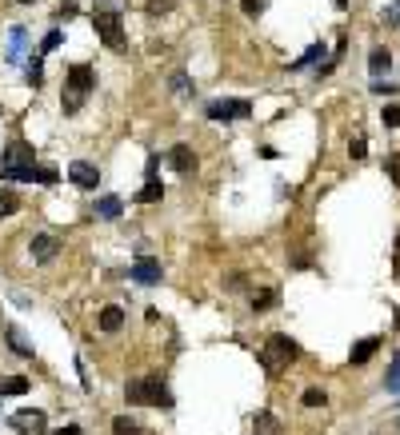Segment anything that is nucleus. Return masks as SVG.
Here are the masks:
<instances>
[{"label":"nucleus","instance_id":"f257e3e1","mask_svg":"<svg viewBox=\"0 0 400 435\" xmlns=\"http://www.w3.org/2000/svg\"><path fill=\"white\" fill-rule=\"evenodd\" d=\"M296 356H301V347L292 344L288 336H281V332H277V336H268V340H264V347L257 351L260 367H264L268 375H284V371H288V364H292Z\"/></svg>","mask_w":400,"mask_h":435},{"label":"nucleus","instance_id":"f03ea898","mask_svg":"<svg viewBox=\"0 0 400 435\" xmlns=\"http://www.w3.org/2000/svg\"><path fill=\"white\" fill-rule=\"evenodd\" d=\"M93 84H96L93 64H72L69 80H64V96H60L64 112H80V108H84V100H89V92H93Z\"/></svg>","mask_w":400,"mask_h":435},{"label":"nucleus","instance_id":"7ed1b4c3","mask_svg":"<svg viewBox=\"0 0 400 435\" xmlns=\"http://www.w3.org/2000/svg\"><path fill=\"white\" fill-rule=\"evenodd\" d=\"M128 403H148V408H172V391L165 388V380L161 375H141V380H132L128 388Z\"/></svg>","mask_w":400,"mask_h":435},{"label":"nucleus","instance_id":"20e7f679","mask_svg":"<svg viewBox=\"0 0 400 435\" xmlns=\"http://www.w3.org/2000/svg\"><path fill=\"white\" fill-rule=\"evenodd\" d=\"M93 24H96V36L104 40L108 48H124L128 40H124V24H120V16L117 12H93Z\"/></svg>","mask_w":400,"mask_h":435},{"label":"nucleus","instance_id":"39448f33","mask_svg":"<svg viewBox=\"0 0 400 435\" xmlns=\"http://www.w3.org/2000/svg\"><path fill=\"white\" fill-rule=\"evenodd\" d=\"M209 116L212 120H244V116H252V104L248 100H212Z\"/></svg>","mask_w":400,"mask_h":435},{"label":"nucleus","instance_id":"423d86ee","mask_svg":"<svg viewBox=\"0 0 400 435\" xmlns=\"http://www.w3.org/2000/svg\"><path fill=\"white\" fill-rule=\"evenodd\" d=\"M12 427H16L21 435H45L48 419H45V412H36V408H24V412L12 415Z\"/></svg>","mask_w":400,"mask_h":435},{"label":"nucleus","instance_id":"0eeeda50","mask_svg":"<svg viewBox=\"0 0 400 435\" xmlns=\"http://www.w3.org/2000/svg\"><path fill=\"white\" fill-rule=\"evenodd\" d=\"M128 275H132L137 284H161V260H152V256H141V260L128 268Z\"/></svg>","mask_w":400,"mask_h":435},{"label":"nucleus","instance_id":"6e6552de","mask_svg":"<svg viewBox=\"0 0 400 435\" xmlns=\"http://www.w3.org/2000/svg\"><path fill=\"white\" fill-rule=\"evenodd\" d=\"M24 52H28V32L16 24V28H8V52H4V60L8 64H21Z\"/></svg>","mask_w":400,"mask_h":435},{"label":"nucleus","instance_id":"1a4fd4ad","mask_svg":"<svg viewBox=\"0 0 400 435\" xmlns=\"http://www.w3.org/2000/svg\"><path fill=\"white\" fill-rule=\"evenodd\" d=\"M69 180L76 184V188H96V184H100V172H96V164L76 160V164L69 168Z\"/></svg>","mask_w":400,"mask_h":435},{"label":"nucleus","instance_id":"9d476101","mask_svg":"<svg viewBox=\"0 0 400 435\" xmlns=\"http://www.w3.org/2000/svg\"><path fill=\"white\" fill-rule=\"evenodd\" d=\"M168 164H172L180 176H192V172H196V152H192L189 144H176V148L168 152Z\"/></svg>","mask_w":400,"mask_h":435},{"label":"nucleus","instance_id":"9b49d317","mask_svg":"<svg viewBox=\"0 0 400 435\" xmlns=\"http://www.w3.org/2000/svg\"><path fill=\"white\" fill-rule=\"evenodd\" d=\"M0 168H36V164H32V148H28L24 140H16V144L4 152V164H0Z\"/></svg>","mask_w":400,"mask_h":435},{"label":"nucleus","instance_id":"f8f14e48","mask_svg":"<svg viewBox=\"0 0 400 435\" xmlns=\"http://www.w3.org/2000/svg\"><path fill=\"white\" fill-rule=\"evenodd\" d=\"M28 248H32V260H36V264H48V260H56V252H60V244H56L52 236H32Z\"/></svg>","mask_w":400,"mask_h":435},{"label":"nucleus","instance_id":"ddd939ff","mask_svg":"<svg viewBox=\"0 0 400 435\" xmlns=\"http://www.w3.org/2000/svg\"><path fill=\"white\" fill-rule=\"evenodd\" d=\"M252 432L257 435H281V419L272 412H257L252 415Z\"/></svg>","mask_w":400,"mask_h":435},{"label":"nucleus","instance_id":"4468645a","mask_svg":"<svg viewBox=\"0 0 400 435\" xmlns=\"http://www.w3.org/2000/svg\"><path fill=\"white\" fill-rule=\"evenodd\" d=\"M120 323H124V308H117V303L100 308V332H120Z\"/></svg>","mask_w":400,"mask_h":435},{"label":"nucleus","instance_id":"2eb2a0df","mask_svg":"<svg viewBox=\"0 0 400 435\" xmlns=\"http://www.w3.org/2000/svg\"><path fill=\"white\" fill-rule=\"evenodd\" d=\"M368 69H373V76H384V72L392 69V56H388V48H373V52H368Z\"/></svg>","mask_w":400,"mask_h":435},{"label":"nucleus","instance_id":"dca6fc26","mask_svg":"<svg viewBox=\"0 0 400 435\" xmlns=\"http://www.w3.org/2000/svg\"><path fill=\"white\" fill-rule=\"evenodd\" d=\"M120 212H124L120 196H100V200H96V216H100V220H117Z\"/></svg>","mask_w":400,"mask_h":435},{"label":"nucleus","instance_id":"f3484780","mask_svg":"<svg viewBox=\"0 0 400 435\" xmlns=\"http://www.w3.org/2000/svg\"><path fill=\"white\" fill-rule=\"evenodd\" d=\"M277 299H281L277 288H260V292H252V312H272Z\"/></svg>","mask_w":400,"mask_h":435},{"label":"nucleus","instance_id":"a211bd4d","mask_svg":"<svg viewBox=\"0 0 400 435\" xmlns=\"http://www.w3.org/2000/svg\"><path fill=\"white\" fill-rule=\"evenodd\" d=\"M4 336H8V347H12L16 356H32V344L24 340V332H21V327H4Z\"/></svg>","mask_w":400,"mask_h":435},{"label":"nucleus","instance_id":"6ab92c4d","mask_svg":"<svg viewBox=\"0 0 400 435\" xmlns=\"http://www.w3.org/2000/svg\"><path fill=\"white\" fill-rule=\"evenodd\" d=\"M113 435H148V432H144L137 419H128V415H117V419H113Z\"/></svg>","mask_w":400,"mask_h":435},{"label":"nucleus","instance_id":"aec40b11","mask_svg":"<svg viewBox=\"0 0 400 435\" xmlns=\"http://www.w3.org/2000/svg\"><path fill=\"white\" fill-rule=\"evenodd\" d=\"M0 176H4V180H36L40 184V168H0Z\"/></svg>","mask_w":400,"mask_h":435},{"label":"nucleus","instance_id":"412c9836","mask_svg":"<svg viewBox=\"0 0 400 435\" xmlns=\"http://www.w3.org/2000/svg\"><path fill=\"white\" fill-rule=\"evenodd\" d=\"M161 196H165V184H161V180H148L141 192H137V200H141V204H156Z\"/></svg>","mask_w":400,"mask_h":435},{"label":"nucleus","instance_id":"4be33fe9","mask_svg":"<svg viewBox=\"0 0 400 435\" xmlns=\"http://www.w3.org/2000/svg\"><path fill=\"white\" fill-rule=\"evenodd\" d=\"M377 347H380V340H360V344L353 347V364H368Z\"/></svg>","mask_w":400,"mask_h":435},{"label":"nucleus","instance_id":"5701e85b","mask_svg":"<svg viewBox=\"0 0 400 435\" xmlns=\"http://www.w3.org/2000/svg\"><path fill=\"white\" fill-rule=\"evenodd\" d=\"M28 391V380L24 375H8V380H0V395H24Z\"/></svg>","mask_w":400,"mask_h":435},{"label":"nucleus","instance_id":"b1692460","mask_svg":"<svg viewBox=\"0 0 400 435\" xmlns=\"http://www.w3.org/2000/svg\"><path fill=\"white\" fill-rule=\"evenodd\" d=\"M16 208H21V196H16V192H8V188H0V220H4V216H12Z\"/></svg>","mask_w":400,"mask_h":435},{"label":"nucleus","instance_id":"393cba45","mask_svg":"<svg viewBox=\"0 0 400 435\" xmlns=\"http://www.w3.org/2000/svg\"><path fill=\"white\" fill-rule=\"evenodd\" d=\"M301 403H305V408H325V403H329V395H325L320 388H308L305 395H301Z\"/></svg>","mask_w":400,"mask_h":435},{"label":"nucleus","instance_id":"a878e982","mask_svg":"<svg viewBox=\"0 0 400 435\" xmlns=\"http://www.w3.org/2000/svg\"><path fill=\"white\" fill-rule=\"evenodd\" d=\"M384 388H388V391H400V351L392 356V367H388V375H384Z\"/></svg>","mask_w":400,"mask_h":435},{"label":"nucleus","instance_id":"bb28decb","mask_svg":"<svg viewBox=\"0 0 400 435\" xmlns=\"http://www.w3.org/2000/svg\"><path fill=\"white\" fill-rule=\"evenodd\" d=\"M40 80H45V69H40V52H36V56L28 60V84H32V88H40Z\"/></svg>","mask_w":400,"mask_h":435},{"label":"nucleus","instance_id":"cd10ccee","mask_svg":"<svg viewBox=\"0 0 400 435\" xmlns=\"http://www.w3.org/2000/svg\"><path fill=\"white\" fill-rule=\"evenodd\" d=\"M320 52H325V45H312L305 56H301V60H292L288 69H305V64H316V60H320Z\"/></svg>","mask_w":400,"mask_h":435},{"label":"nucleus","instance_id":"c85d7f7f","mask_svg":"<svg viewBox=\"0 0 400 435\" xmlns=\"http://www.w3.org/2000/svg\"><path fill=\"white\" fill-rule=\"evenodd\" d=\"M176 4H180V0H148L144 8H148L152 16H165V12H172V8H176Z\"/></svg>","mask_w":400,"mask_h":435},{"label":"nucleus","instance_id":"c756f323","mask_svg":"<svg viewBox=\"0 0 400 435\" xmlns=\"http://www.w3.org/2000/svg\"><path fill=\"white\" fill-rule=\"evenodd\" d=\"M349 152H353V160H364V152H368V140H364V132H356V136H353Z\"/></svg>","mask_w":400,"mask_h":435},{"label":"nucleus","instance_id":"7c9ffc66","mask_svg":"<svg viewBox=\"0 0 400 435\" xmlns=\"http://www.w3.org/2000/svg\"><path fill=\"white\" fill-rule=\"evenodd\" d=\"M380 21H384V24H392V28H400V0H392V4H388V8L380 12Z\"/></svg>","mask_w":400,"mask_h":435},{"label":"nucleus","instance_id":"2f4dec72","mask_svg":"<svg viewBox=\"0 0 400 435\" xmlns=\"http://www.w3.org/2000/svg\"><path fill=\"white\" fill-rule=\"evenodd\" d=\"M384 172H388V176H392V184L400 188V152H392V156L384 160Z\"/></svg>","mask_w":400,"mask_h":435},{"label":"nucleus","instance_id":"473e14b6","mask_svg":"<svg viewBox=\"0 0 400 435\" xmlns=\"http://www.w3.org/2000/svg\"><path fill=\"white\" fill-rule=\"evenodd\" d=\"M384 124H388V128H400V104H384Z\"/></svg>","mask_w":400,"mask_h":435},{"label":"nucleus","instance_id":"72a5a7b5","mask_svg":"<svg viewBox=\"0 0 400 435\" xmlns=\"http://www.w3.org/2000/svg\"><path fill=\"white\" fill-rule=\"evenodd\" d=\"M172 92H176V96H189V76H185V72H176V76H172Z\"/></svg>","mask_w":400,"mask_h":435},{"label":"nucleus","instance_id":"f704fd0d","mask_svg":"<svg viewBox=\"0 0 400 435\" xmlns=\"http://www.w3.org/2000/svg\"><path fill=\"white\" fill-rule=\"evenodd\" d=\"M128 0H96V12H120Z\"/></svg>","mask_w":400,"mask_h":435},{"label":"nucleus","instance_id":"c9c22d12","mask_svg":"<svg viewBox=\"0 0 400 435\" xmlns=\"http://www.w3.org/2000/svg\"><path fill=\"white\" fill-rule=\"evenodd\" d=\"M52 48H60V32H56V28H52V32L45 36V45H40V56H45V52H52Z\"/></svg>","mask_w":400,"mask_h":435},{"label":"nucleus","instance_id":"e433bc0d","mask_svg":"<svg viewBox=\"0 0 400 435\" xmlns=\"http://www.w3.org/2000/svg\"><path fill=\"white\" fill-rule=\"evenodd\" d=\"M240 4H244V12H248V16H257L260 8H264V0H240Z\"/></svg>","mask_w":400,"mask_h":435},{"label":"nucleus","instance_id":"4c0bfd02","mask_svg":"<svg viewBox=\"0 0 400 435\" xmlns=\"http://www.w3.org/2000/svg\"><path fill=\"white\" fill-rule=\"evenodd\" d=\"M373 92H377V96H388V92H397V84H388V80H377V84H373Z\"/></svg>","mask_w":400,"mask_h":435},{"label":"nucleus","instance_id":"58836bf2","mask_svg":"<svg viewBox=\"0 0 400 435\" xmlns=\"http://www.w3.org/2000/svg\"><path fill=\"white\" fill-rule=\"evenodd\" d=\"M64 16H76V4H72V0H69V4H60V8H56V21H64Z\"/></svg>","mask_w":400,"mask_h":435},{"label":"nucleus","instance_id":"ea45409f","mask_svg":"<svg viewBox=\"0 0 400 435\" xmlns=\"http://www.w3.org/2000/svg\"><path fill=\"white\" fill-rule=\"evenodd\" d=\"M40 184H56V168H48L45 164V168H40Z\"/></svg>","mask_w":400,"mask_h":435},{"label":"nucleus","instance_id":"a19ab883","mask_svg":"<svg viewBox=\"0 0 400 435\" xmlns=\"http://www.w3.org/2000/svg\"><path fill=\"white\" fill-rule=\"evenodd\" d=\"M56 435H84V432H80L76 423H69V427H60V432H56Z\"/></svg>","mask_w":400,"mask_h":435},{"label":"nucleus","instance_id":"79ce46f5","mask_svg":"<svg viewBox=\"0 0 400 435\" xmlns=\"http://www.w3.org/2000/svg\"><path fill=\"white\" fill-rule=\"evenodd\" d=\"M21 4H32V0H21Z\"/></svg>","mask_w":400,"mask_h":435},{"label":"nucleus","instance_id":"37998d69","mask_svg":"<svg viewBox=\"0 0 400 435\" xmlns=\"http://www.w3.org/2000/svg\"><path fill=\"white\" fill-rule=\"evenodd\" d=\"M397 248H400V236H397Z\"/></svg>","mask_w":400,"mask_h":435}]
</instances>
